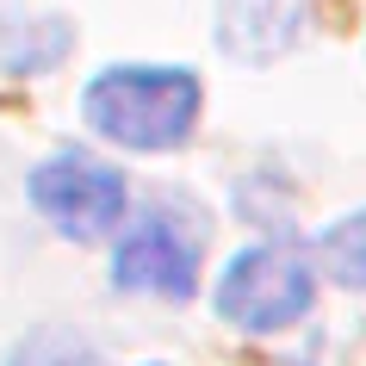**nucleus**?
I'll list each match as a JSON object with an SVG mask.
<instances>
[{
	"mask_svg": "<svg viewBox=\"0 0 366 366\" xmlns=\"http://www.w3.org/2000/svg\"><path fill=\"white\" fill-rule=\"evenodd\" d=\"M212 305L224 323L249 329V335H273V329L305 323L310 305H317V273L298 249L286 242H254L217 273Z\"/></svg>",
	"mask_w": 366,
	"mask_h": 366,
	"instance_id": "nucleus-2",
	"label": "nucleus"
},
{
	"mask_svg": "<svg viewBox=\"0 0 366 366\" xmlns=\"http://www.w3.org/2000/svg\"><path fill=\"white\" fill-rule=\"evenodd\" d=\"M286 366H298V360H286Z\"/></svg>",
	"mask_w": 366,
	"mask_h": 366,
	"instance_id": "nucleus-6",
	"label": "nucleus"
},
{
	"mask_svg": "<svg viewBox=\"0 0 366 366\" xmlns=\"http://www.w3.org/2000/svg\"><path fill=\"white\" fill-rule=\"evenodd\" d=\"M199 224L174 205H149L112 254V286L143 298H193L199 286Z\"/></svg>",
	"mask_w": 366,
	"mask_h": 366,
	"instance_id": "nucleus-4",
	"label": "nucleus"
},
{
	"mask_svg": "<svg viewBox=\"0 0 366 366\" xmlns=\"http://www.w3.org/2000/svg\"><path fill=\"white\" fill-rule=\"evenodd\" d=\"M31 205H38V217L50 230L75 236V242H99L112 224H124L131 193H124L118 168H106V162H94L81 149H62L31 168Z\"/></svg>",
	"mask_w": 366,
	"mask_h": 366,
	"instance_id": "nucleus-3",
	"label": "nucleus"
},
{
	"mask_svg": "<svg viewBox=\"0 0 366 366\" xmlns=\"http://www.w3.org/2000/svg\"><path fill=\"white\" fill-rule=\"evenodd\" d=\"M199 75L193 69H149V62H131V69H106V75L87 81L81 94V118L94 124V137L118 143V149H180L199 124Z\"/></svg>",
	"mask_w": 366,
	"mask_h": 366,
	"instance_id": "nucleus-1",
	"label": "nucleus"
},
{
	"mask_svg": "<svg viewBox=\"0 0 366 366\" xmlns=\"http://www.w3.org/2000/svg\"><path fill=\"white\" fill-rule=\"evenodd\" d=\"M317 267L342 292H366V212H347L317 236Z\"/></svg>",
	"mask_w": 366,
	"mask_h": 366,
	"instance_id": "nucleus-5",
	"label": "nucleus"
}]
</instances>
